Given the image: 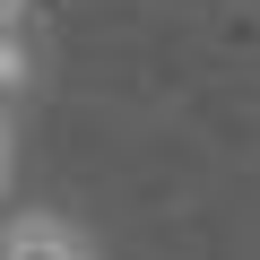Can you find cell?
I'll return each mask as SVG.
<instances>
[{"label": "cell", "instance_id": "7a4b0ae2", "mask_svg": "<svg viewBox=\"0 0 260 260\" xmlns=\"http://www.w3.org/2000/svg\"><path fill=\"white\" fill-rule=\"evenodd\" d=\"M18 182V113H9V87H0V200Z\"/></svg>", "mask_w": 260, "mask_h": 260}, {"label": "cell", "instance_id": "6da1fadb", "mask_svg": "<svg viewBox=\"0 0 260 260\" xmlns=\"http://www.w3.org/2000/svg\"><path fill=\"white\" fill-rule=\"evenodd\" d=\"M0 260H104L95 234L61 208H18V217H0Z\"/></svg>", "mask_w": 260, "mask_h": 260}, {"label": "cell", "instance_id": "3957f363", "mask_svg": "<svg viewBox=\"0 0 260 260\" xmlns=\"http://www.w3.org/2000/svg\"><path fill=\"white\" fill-rule=\"evenodd\" d=\"M26 9H35V0H0V35H9V26H26Z\"/></svg>", "mask_w": 260, "mask_h": 260}]
</instances>
